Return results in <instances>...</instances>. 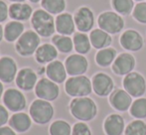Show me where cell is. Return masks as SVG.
I'll return each instance as SVG.
<instances>
[{
    "instance_id": "1",
    "label": "cell",
    "mask_w": 146,
    "mask_h": 135,
    "mask_svg": "<svg viewBox=\"0 0 146 135\" xmlns=\"http://www.w3.org/2000/svg\"><path fill=\"white\" fill-rule=\"evenodd\" d=\"M71 114L83 122L92 121L98 114V105L92 99L88 97H74L70 102Z\"/></svg>"
},
{
    "instance_id": "2",
    "label": "cell",
    "mask_w": 146,
    "mask_h": 135,
    "mask_svg": "<svg viewBox=\"0 0 146 135\" xmlns=\"http://www.w3.org/2000/svg\"><path fill=\"white\" fill-rule=\"evenodd\" d=\"M31 24L39 36L48 38L53 36L56 31V24L52 14L44 9H37L31 17Z\"/></svg>"
},
{
    "instance_id": "3",
    "label": "cell",
    "mask_w": 146,
    "mask_h": 135,
    "mask_svg": "<svg viewBox=\"0 0 146 135\" xmlns=\"http://www.w3.org/2000/svg\"><path fill=\"white\" fill-rule=\"evenodd\" d=\"M65 91L72 97H88L92 91V79L85 75L69 77L65 83Z\"/></svg>"
},
{
    "instance_id": "4",
    "label": "cell",
    "mask_w": 146,
    "mask_h": 135,
    "mask_svg": "<svg viewBox=\"0 0 146 135\" xmlns=\"http://www.w3.org/2000/svg\"><path fill=\"white\" fill-rule=\"evenodd\" d=\"M29 112L33 121L44 125L52 120L54 116V107L50 101L38 99L31 103Z\"/></svg>"
},
{
    "instance_id": "5",
    "label": "cell",
    "mask_w": 146,
    "mask_h": 135,
    "mask_svg": "<svg viewBox=\"0 0 146 135\" xmlns=\"http://www.w3.org/2000/svg\"><path fill=\"white\" fill-rule=\"evenodd\" d=\"M98 25L100 29L110 35L120 33L124 28V20L115 11H104L98 15Z\"/></svg>"
},
{
    "instance_id": "6",
    "label": "cell",
    "mask_w": 146,
    "mask_h": 135,
    "mask_svg": "<svg viewBox=\"0 0 146 135\" xmlns=\"http://www.w3.org/2000/svg\"><path fill=\"white\" fill-rule=\"evenodd\" d=\"M40 36L33 30H28L16 41V52L22 57H29L35 54L40 45Z\"/></svg>"
},
{
    "instance_id": "7",
    "label": "cell",
    "mask_w": 146,
    "mask_h": 135,
    "mask_svg": "<svg viewBox=\"0 0 146 135\" xmlns=\"http://www.w3.org/2000/svg\"><path fill=\"white\" fill-rule=\"evenodd\" d=\"M123 89L132 97H142L146 93V79L138 71H131L124 75L122 81Z\"/></svg>"
},
{
    "instance_id": "8",
    "label": "cell",
    "mask_w": 146,
    "mask_h": 135,
    "mask_svg": "<svg viewBox=\"0 0 146 135\" xmlns=\"http://www.w3.org/2000/svg\"><path fill=\"white\" fill-rule=\"evenodd\" d=\"M92 91L98 97H108L114 91V81L110 75L106 73H98L92 79Z\"/></svg>"
},
{
    "instance_id": "9",
    "label": "cell",
    "mask_w": 146,
    "mask_h": 135,
    "mask_svg": "<svg viewBox=\"0 0 146 135\" xmlns=\"http://www.w3.org/2000/svg\"><path fill=\"white\" fill-rule=\"evenodd\" d=\"M35 93L38 99L53 101L58 99L60 95V87L58 83H54L48 77H42L41 79H39L35 87Z\"/></svg>"
},
{
    "instance_id": "10",
    "label": "cell",
    "mask_w": 146,
    "mask_h": 135,
    "mask_svg": "<svg viewBox=\"0 0 146 135\" xmlns=\"http://www.w3.org/2000/svg\"><path fill=\"white\" fill-rule=\"evenodd\" d=\"M119 44L128 52H138L144 46L143 37L134 29L125 30L119 38Z\"/></svg>"
},
{
    "instance_id": "11",
    "label": "cell",
    "mask_w": 146,
    "mask_h": 135,
    "mask_svg": "<svg viewBox=\"0 0 146 135\" xmlns=\"http://www.w3.org/2000/svg\"><path fill=\"white\" fill-rule=\"evenodd\" d=\"M76 28L79 32L88 33L92 31L94 25V15L90 8L87 6H82L76 11L74 15Z\"/></svg>"
},
{
    "instance_id": "12",
    "label": "cell",
    "mask_w": 146,
    "mask_h": 135,
    "mask_svg": "<svg viewBox=\"0 0 146 135\" xmlns=\"http://www.w3.org/2000/svg\"><path fill=\"white\" fill-rule=\"evenodd\" d=\"M65 67L68 75L71 77L83 75L87 73L88 69V61L84 55L73 54L66 59Z\"/></svg>"
},
{
    "instance_id": "13",
    "label": "cell",
    "mask_w": 146,
    "mask_h": 135,
    "mask_svg": "<svg viewBox=\"0 0 146 135\" xmlns=\"http://www.w3.org/2000/svg\"><path fill=\"white\" fill-rule=\"evenodd\" d=\"M3 102L7 109L13 112H20L26 107L25 95L16 89H8L3 93Z\"/></svg>"
},
{
    "instance_id": "14",
    "label": "cell",
    "mask_w": 146,
    "mask_h": 135,
    "mask_svg": "<svg viewBox=\"0 0 146 135\" xmlns=\"http://www.w3.org/2000/svg\"><path fill=\"white\" fill-rule=\"evenodd\" d=\"M135 66H136V60L132 54L121 53L117 55L113 64L111 65V69L117 75H126L133 71Z\"/></svg>"
},
{
    "instance_id": "15",
    "label": "cell",
    "mask_w": 146,
    "mask_h": 135,
    "mask_svg": "<svg viewBox=\"0 0 146 135\" xmlns=\"http://www.w3.org/2000/svg\"><path fill=\"white\" fill-rule=\"evenodd\" d=\"M110 103L113 109L119 112H125L129 110L132 104V97L124 89H115L110 95Z\"/></svg>"
},
{
    "instance_id": "16",
    "label": "cell",
    "mask_w": 146,
    "mask_h": 135,
    "mask_svg": "<svg viewBox=\"0 0 146 135\" xmlns=\"http://www.w3.org/2000/svg\"><path fill=\"white\" fill-rule=\"evenodd\" d=\"M15 83L20 89L28 91L36 87L37 83H38V77H37V73L32 69L24 68L17 73Z\"/></svg>"
},
{
    "instance_id": "17",
    "label": "cell",
    "mask_w": 146,
    "mask_h": 135,
    "mask_svg": "<svg viewBox=\"0 0 146 135\" xmlns=\"http://www.w3.org/2000/svg\"><path fill=\"white\" fill-rule=\"evenodd\" d=\"M125 127L124 118L118 113L110 114L104 121V130L106 135H122Z\"/></svg>"
},
{
    "instance_id": "18",
    "label": "cell",
    "mask_w": 146,
    "mask_h": 135,
    "mask_svg": "<svg viewBox=\"0 0 146 135\" xmlns=\"http://www.w3.org/2000/svg\"><path fill=\"white\" fill-rule=\"evenodd\" d=\"M17 75V64L10 57L0 58V81L2 83H10Z\"/></svg>"
},
{
    "instance_id": "19",
    "label": "cell",
    "mask_w": 146,
    "mask_h": 135,
    "mask_svg": "<svg viewBox=\"0 0 146 135\" xmlns=\"http://www.w3.org/2000/svg\"><path fill=\"white\" fill-rule=\"evenodd\" d=\"M46 75L47 77L56 83H63L67 81V69H66L65 64L61 61L55 60L49 63L46 67Z\"/></svg>"
},
{
    "instance_id": "20",
    "label": "cell",
    "mask_w": 146,
    "mask_h": 135,
    "mask_svg": "<svg viewBox=\"0 0 146 135\" xmlns=\"http://www.w3.org/2000/svg\"><path fill=\"white\" fill-rule=\"evenodd\" d=\"M55 24H56V31L59 34L71 36L75 33V20H74V16H72L70 13L63 12L59 14L55 19Z\"/></svg>"
},
{
    "instance_id": "21",
    "label": "cell",
    "mask_w": 146,
    "mask_h": 135,
    "mask_svg": "<svg viewBox=\"0 0 146 135\" xmlns=\"http://www.w3.org/2000/svg\"><path fill=\"white\" fill-rule=\"evenodd\" d=\"M33 13V8L24 2L12 3L9 6V17L15 21H27L32 17Z\"/></svg>"
},
{
    "instance_id": "22",
    "label": "cell",
    "mask_w": 146,
    "mask_h": 135,
    "mask_svg": "<svg viewBox=\"0 0 146 135\" xmlns=\"http://www.w3.org/2000/svg\"><path fill=\"white\" fill-rule=\"evenodd\" d=\"M9 125L15 132L24 133L30 129L32 118L25 112H15L9 119Z\"/></svg>"
},
{
    "instance_id": "23",
    "label": "cell",
    "mask_w": 146,
    "mask_h": 135,
    "mask_svg": "<svg viewBox=\"0 0 146 135\" xmlns=\"http://www.w3.org/2000/svg\"><path fill=\"white\" fill-rule=\"evenodd\" d=\"M58 58V50L52 44H43L39 46L35 53V59L39 64H49Z\"/></svg>"
},
{
    "instance_id": "24",
    "label": "cell",
    "mask_w": 146,
    "mask_h": 135,
    "mask_svg": "<svg viewBox=\"0 0 146 135\" xmlns=\"http://www.w3.org/2000/svg\"><path fill=\"white\" fill-rule=\"evenodd\" d=\"M90 40L92 46L96 50H102L104 48H108L112 43V38L110 34L106 33L102 29H94L90 33Z\"/></svg>"
},
{
    "instance_id": "25",
    "label": "cell",
    "mask_w": 146,
    "mask_h": 135,
    "mask_svg": "<svg viewBox=\"0 0 146 135\" xmlns=\"http://www.w3.org/2000/svg\"><path fill=\"white\" fill-rule=\"evenodd\" d=\"M24 33V25L19 21H10L4 27V38L7 42L12 43L17 41Z\"/></svg>"
},
{
    "instance_id": "26",
    "label": "cell",
    "mask_w": 146,
    "mask_h": 135,
    "mask_svg": "<svg viewBox=\"0 0 146 135\" xmlns=\"http://www.w3.org/2000/svg\"><path fill=\"white\" fill-rule=\"evenodd\" d=\"M117 57V52L114 48L108 47L102 50H98L96 55V63L102 68L110 67L113 64Z\"/></svg>"
},
{
    "instance_id": "27",
    "label": "cell",
    "mask_w": 146,
    "mask_h": 135,
    "mask_svg": "<svg viewBox=\"0 0 146 135\" xmlns=\"http://www.w3.org/2000/svg\"><path fill=\"white\" fill-rule=\"evenodd\" d=\"M73 42L74 49L78 54L81 55L88 54L92 47L90 40V36H88L87 33H83V32H77L74 34Z\"/></svg>"
},
{
    "instance_id": "28",
    "label": "cell",
    "mask_w": 146,
    "mask_h": 135,
    "mask_svg": "<svg viewBox=\"0 0 146 135\" xmlns=\"http://www.w3.org/2000/svg\"><path fill=\"white\" fill-rule=\"evenodd\" d=\"M52 43L59 52L63 54H69L74 49V42L73 39L70 36H65V35H54L52 37Z\"/></svg>"
},
{
    "instance_id": "29",
    "label": "cell",
    "mask_w": 146,
    "mask_h": 135,
    "mask_svg": "<svg viewBox=\"0 0 146 135\" xmlns=\"http://www.w3.org/2000/svg\"><path fill=\"white\" fill-rule=\"evenodd\" d=\"M41 6L52 15H59L66 9V0H42Z\"/></svg>"
},
{
    "instance_id": "30",
    "label": "cell",
    "mask_w": 146,
    "mask_h": 135,
    "mask_svg": "<svg viewBox=\"0 0 146 135\" xmlns=\"http://www.w3.org/2000/svg\"><path fill=\"white\" fill-rule=\"evenodd\" d=\"M129 113L135 119H145L146 118V97H138L132 102Z\"/></svg>"
},
{
    "instance_id": "31",
    "label": "cell",
    "mask_w": 146,
    "mask_h": 135,
    "mask_svg": "<svg viewBox=\"0 0 146 135\" xmlns=\"http://www.w3.org/2000/svg\"><path fill=\"white\" fill-rule=\"evenodd\" d=\"M111 6L119 15L126 16L132 14L134 9V0H111Z\"/></svg>"
},
{
    "instance_id": "32",
    "label": "cell",
    "mask_w": 146,
    "mask_h": 135,
    "mask_svg": "<svg viewBox=\"0 0 146 135\" xmlns=\"http://www.w3.org/2000/svg\"><path fill=\"white\" fill-rule=\"evenodd\" d=\"M73 127L66 120H56L50 125L49 133L50 135H72Z\"/></svg>"
},
{
    "instance_id": "33",
    "label": "cell",
    "mask_w": 146,
    "mask_h": 135,
    "mask_svg": "<svg viewBox=\"0 0 146 135\" xmlns=\"http://www.w3.org/2000/svg\"><path fill=\"white\" fill-rule=\"evenodd\" d=\"M124 135H146V122L143 119H134L127 124Z\"/></svg>"
},
{
    "instance_id": "34",
    "label": "cell",
    "mask_w": 146,
    "mask_h": 135,
    "mask_svg": "<svg viewBox=\"0 0 146 135\" xmlns=\"http://www.w3.org/2000/svg\"><path fill=\"white\" fill-rule=\"evenodd\" d=\"M132 17L140 24H146V2H138L134 6Z\"/></svg>"
},
{
    "instance_id": "35",
    "label": "cell",
    "mask_w": 146,
    "mask_h": 135,
    "mask_svg": "<svg viewBox=\"0 0 146 135\" xmlns=\"http://www.w3.org/2000/svg\"><path fill=\"white\" fill-rule=\"evenodd\" d=\"M72 135H92L90 126L86 122L80 121L74 124Z\"/></svg>"
},
{
    "instance_id": "36",
    "label": "cell",
    "mask_w": 146,
    "mask_h": 135,
    "mask_svg": "<svg viewBox=\"0 0 146 135\" xmlns=\"http://www.w3.org/2000/svg\"><path fill=\"white\" fill-rule=\"evenodd\" d=\"M9 17V7L4 1L0 0V23L6 21Z\"/></svg>"
},
{
    "instance_id": "37",
    "label": "cell",
    "mask_w": 146,
    "mask_h": 135,
    "mask_svg": "<svg viewBox=\"0 0 146 135\" xmlns=\"http://www.w3.org/2000/svg\"><path fill=\"white\" fill-rule=\"evenodd\" d=\"M9 120V113L5 106L0 104V127L4 126Z\"/></svg>"
},
{
    "instance_id": "38",
    "label": "cell",
    "mask_w": 146,
    "mask_h": 135,
    "mask_svg": "<svg viewBox=\"0 0 146 135\" xmlns=\"http://www.w3.org/2000/svg\"><path fill=\"white\" fill-rule=\"evenodd\" d=\"M0 135H16V132L10 126H1Z\"/></svg>"
},
{
    "instance_id": "39",
    "label": "cell",
    "mask_w": 146,
    "mask_h": 135,
    "mask_svg": "<svg viewBox=\"0 0 146 135\" xmlns=\"http://www.w3.org/2000/svg\"><path fill=\"white\" fill-rule=\"evenodd\" d=\"M3 37H4V29H3V27L0 25V42L2 41Z\"/></svg>"
},
{
    "instance_id": "40",
    "label": "cell",
    "mask_w": 146,
    "mask_h": 135,
    "mask_svg": "<svg viewBox=\"0 0 146 135\" xmlns=\"http://www.w3.org/2000/svg\"><path fill=\"white\" fill-rule=\"evenodd\" d=\"M3 91H4L3 83H2V81H0V97H2V95H3Z\"/></svg>"
},
{
    "instance_id": "41",
    "label": "cell",
    "mask_w": 146,
    "mask_h": 135,
    "mask_svg": "<svg viewBox=\"0 0 146 135\" xmlns=\"http://www.w3.org/2000/svg\"><path fill=\"white\" fill-rule=\"evenodd\" d=\"M9 1L13 2V3H17V2H24L25 0H9Z\"/></svg>"
},
{
    "instance_id": "42",
    "label": "cell",
    "mask_w": 146,
    "mask_h": 135,
    "mask_svg": "<svg viewBox=\"0 0 146 135\" xmlns=\"http://www.w3.org/2000/svg\"><path fill=\"white\" fill-rule=\"evenodd\" d=\"M32 3H38V2H40V1H42V0H30Z\"/></svg>"
},
{
    "instance_id": "43",
    "label": "cell",
    "mask_w": 146,
    "mask_h": 135,
    "mask_svg": "<svg viewBox=\"0 0 146 135\" xmlns=\"http://www.w3.org/2000/svg\"><path fill=\"white\" fill-rule=\"evenodd\" d=\"M134 1H139V2H141V1H143V0H134Z\"/></svg>"
}]
</instances>
